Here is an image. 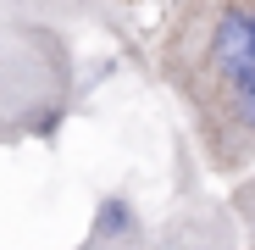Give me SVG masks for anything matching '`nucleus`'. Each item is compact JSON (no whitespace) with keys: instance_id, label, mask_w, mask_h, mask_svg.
I'll use <instances>...</instances> for the list:
<instances>
[{"instance_id":"4","label":"nucleus","mask_w":255,"mask_h":250,"mask_svg":"<svg viewBox=\"0 0 255 250\" xmlns=\"http://www.w3.org/2000/svg\"><path fill=\"white\" fill-rule=\"evenodd\" d=\"M150 250H155V245H150Z\"/></svg>"},{"instance_id":"1","label":"nucleus","mask_w":255,"mask_h":250,"mask_svg":"<svg viewBox=\"0 0 255 250\" xmlns=\"http://www.w3.org/2000/svg\"><path fill=\"white\" fill-rule=\"evenodd\" d=\"M150 67L172 89L200 161L244 178L255 167V0H166Z\"/></svg>"},{"instance_id":"3","label":"nucleus","mask_w":255,"mask_h":250,"mask_svg":"<svg viewBox=\"0 0 255 250\" xmlns=\"http://www.w3.org/2000/svg\"><path fill=\"white\" fill-rule=\"evenodd\" d=\"M228 212H233V223H239V250H255V167L233 184Z\"/></svg>"},{"instance_id":"2","label":"nucleus","mask_w":255,"mask_h":250,"mask_svg":"<svg viewBox=\"0 0 255 250\" xmlns=\"http://www.w3.org/2000/svg\"><path fill=\"white\" fill-rule=\"evenodd\" d=\"M155 250H239V223L228 206H205V200L183 195L178 212L161 223Z\"/></svg>"}]
</instances>
